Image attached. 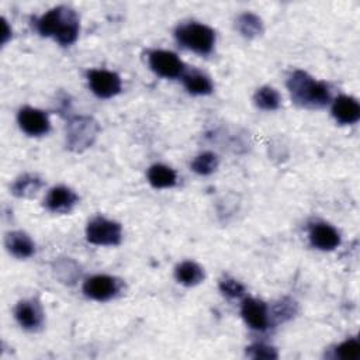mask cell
I'll list each match as a JSON object with an SVG mask.
<instances>
[{
	"instance_id": "cell-1",
	"label": "cell",
	"mask_w": 360,
	"mask_h": 360,
	"mask_svg": "<svg viewBox=\"0 0 360 360\" xmlns=\"http://www.w3.org/2000/svg\"><path fill=\"white\" fill-rule=\"evenodd\" d=\"M79 17L75 10L58 6L37 20V30L42 37H52L60 45H72L79 37Z\"/></svg>"
},
{
	"instance_id": "cell-24",
	"label": "cell",
	"mask_w": 360,
	"mask_h": 360,
	"mask_svg": "<svg viewBox=\"0 0 360 360\" xmlns=\"http://www.w3.org/2000/svg\"><path fill=\"white\" fill-rule=\"evenodd\" d=\"M246 356L255 360H274L278 357V353L274 347L263 345V343H256L249 347H246Z\"/></svg>"
},
{
	"instance_id": "cell-17",
	"label": "cell",
	"mask_w": 360,
	"mask_h": 360,
	"mask_svg": "<svg viewBox=\"0 0 360 360\" xmlns=\"http://www.w3.org/2000/svg\"><path fill=\"white\" fill-rule=\"evenodd\" d=\"M183 84L186 90L194 96H205L214 90L211 79L198 70H191L183 75Z\"/></svg>"
},
{
	"instance_id": "cell-6",
	"label": "cell",
	"mask_w": 360,
	"mask_h": 360,
	"mask_svg": "<svg viewBox=\"0 0 360 360\" xmlns=\"http://www.w3.org/2000/svg\"><path fill=\"white\" fill-rule=\"evenodd\" d=\"M90 90L100 98H111L121 91V77L111 70L93 69L87 73Z\"/></svg>"
},
{
	"instance_id": "cell-21",
	"label": "cell",
	"mask_w": 360,
	"mask_h": 360,
	"mask_svg": "<svg viewBox=\"0 0 360 360\" xmlns=\"http://www.w3.org/2000/svg\"><path fill=\"white\" fill-rule=\"evenodd\" d=\"M42 187V180L35 174H22L11 186V193L15 197H31Z\"/></svg>"
},
{
	"instance_id": "cell-3",
	"label": "cell",
	"mask_w": 360,
	"mask_h": 360,
	"mask_svg": "<svg viewBox=\"0 0 360 360\" xmlns=\"http://www.w3.org/2000/svg\"><path fill=\"white\" fill-rule=\"evenodd\" d=\"M174 37L181 46L200 55H208L215 44L214 30L195 21L180 24L174 31Z\"/></svg>"
},
{
	"instance_id": "cell-5",
	"label": "cell",
	"mask_w": 360,
	"mask_h": 360,
	"mask_svg": "<svg viewBox=\"0 0 360 360\" xmlns=\"http://www.w3.org/2000/svg\"><path fill=\"white\" fill-rule=\"evenodd\" d=\"M86 238L98 246H115L122 239V226L108 218L94 217L86 226Z\"/></svg>"
},
{
	"instance_id": "cell-14",
	"label": "cell",
	"mask_w": 360,
	"mask_h": 360,
	"mask_svg": "<svg viewBox=\"0 0 360 360\" xmlns=\"http://www.w3.org/2000/svg\"><path fill=\"white\" fill-rule=\"evenodd\" d=\"M332 115L342 125L354 124L360 118V105L350 96H339L332 104Z\"/></svg>"
},
{
	"instance_id": "cell-7",
	"label": "cell",
	"mask_w": 360,
	"mask_h": 360,
	"mask_svg": "<svg viewBox=\"0 0 360 360\" xmlns=\"http://www.w3.org/2000/svg\"><path fill=\"white\" fill-rule=\"evenodd\" d=\"M148 62L150 69L166 79H174L183 75L184 72V63L180 60V58L170 52V51H163V49H155L149 52L148 55Z\"/></svg>"
},
{
	"instance_id": "cell-9",
	"label": "cell",
	"mask_w": 360,
	"mask_h": 360,
	"mask_svg": "<svg viewBox=\"0 0 360 360\" xmlns=\"http://www.w3.org/2000/svg\"><path fill=\"white\" fill-rule=\"evenodd\" d=\"M17 121L20 128L30 136H41L48 134L51 122L48 115L34 107H22L18 111Z\"/></svg>"
},
{
	"instance_id": "cell-16",
	"label": "cell",
	"mask_w": 360,
	"mask_h": 360,
	"mask_svg": "<svg viewBox=\"0 0 360 360\" xmlns=\"http://www.w3.org/2000/svg\"><path fill=\"white\" fill-rule=\"evenodd\" d=\"M176 280L187 287L200 284L204 280V270L200 264L193 260H184L174 269Z\"/></svg>"
},
{
	"instance_id": "cell-8",
	"label": "cell",
	"mask_w": 360,
	"mask_h": 360,
	"mask_svg": "<svg viewBox=\"0 0 360 360\" xmlns=\"http://www.w3.org/2000/svg\"><path fill=\"white\" fill-rule=\"evenodd\" d=\"M120 291L118 281L107 274H96L89 277L83 284V292L86 297L94 301H108Z\"/></svg>"
},
{
	"instance_id": "cell-18",
	"label": "cell",
	"mask_w": 360,
	"mask_h": 360,
	"mask_svg": "<svg viewBox=\"0 0 360 360\" xmlns=\"http://www.w3.org/2000/svg\"><path fill=\"white\" fill-rule=\"evenodd\" d=\"M148 181L155 188H169L177 181L176 172L166 165H152L148 169Z\"/></svg>"
},
{
	"instance_id": "cell-4",
	"label": "cell",
	"mask_w": 360,
	"mask_h": 360,
	"mask_svg": "<svg viewBox=\"0 0 360 360\" xmlns=\"http://www.w3.org/2000/svg\"><path fill=\"white\" fill-rule=\"evenodd\" d=\"M100 127L96 120L86 115L72 118L66 127V145L73 152H82L93 145Z\"/></svg>"
},
{
	"instance_id": "cell-27",
	"label": "cell",
	"mask_w": 360,
	"mask_h": 360,
	"mask_svg": "<svg viewBox=\"0 0 360 360\" xmlns=\"http://www.w3.org/2000/svg\"><path fill=\"white\" fill-rule=\"evenodd\" d=\"M11 38V28L8 27V22L3 18V34H1V44H7V41Z\"/></svg>"
},
{
	"instance_id": "cell-15",
	"label": "cell",
	"mask_w": 360,
	"mask_h": 360,
	"mask_svg": "<svg viewBox=\"0 0 360 360\" xmlns=\"http://www.w3.org/2000/svg\"><path fill=\"white\" fill-rule=\"evenodd\" d=\"M4 245L7 250L17 259H28L35 252L32 239L22 231H13L6 233Z\"/></svg>"
},
{
	"instance_id": "cell-22",
	"label": "cell",
	"mask_w": 360,
	"mask_h": 360,
	"mask_svg": "<svg viewBox=\"0 0 360 360\" xmlns=\"http://www.w3.org/2000/svg\"><path fill=\"white\" fill-rule=\"evenodd\" d=\"M217 167H218V158L212 152L200 153L191 162L193 172H195L197 174H201V176H208V174L214 173L217 170Z\"/></svg>"
},
{
	"instance_id": "cell-26",
	"label": "cell",
	"mask_w": 360,
	"mask_h": 360,
	"mask_svg": "<svg viewBox=\"0 0 360 360\" xmlns=\"http://www.w3.org/2000/svg\"><path fill=\"white\" fill-rule=\"evenodd\" d=\"M274 318L277 322H284L290 318L294 316L295 314V302H292L291 300H281V302H278L274 307Z\"/></svg>"
},
{
	"instance_id": "cell-2",
	"label": "cell",
	"mask_w": 360,
	"mask_h": 360,
	"mask_svg": "<svg viewBox=\"0 0 360 360\" xmlns=\"http://www.w3.org/2000/svg\"><path fill=\"white\" fill-rule=\"evenodd\" d=\"M291 100L305 108H321L330 100V91L325 82H319L304 70H295L287 80Z\"/></svg>"
},
{
	"instance_id": "cell-10",
	"label": "cell",
	"mask_w": 360,
	"mask_h": 360,
	"mask_svg": "<svg viewBox=\"0 0 360 360\" xmlns=\"http://www.w3.org/2000/svg\"><path fill=\"white\" fill-rule=\"evenodd\" d=\"M240 315L245 322L256 330H264L270 322L267 305L257 298H245L240 307Z\"/></svg>"
},
{
	"instance_id": "cell-19",
	"label": "cell",
	"mask_w": 360,
	"mask_h": 360,
	"mask_svg": "<svg viewBox=\"0 0 360 360\" xmlns=\"http://www.w3.org/2000/svg\"><path fill=\"white\" fill-rule=\"evenodd\" d=\"M236 30L245 38H255L263 32V21L255 13H242L236 18Z\"/></svg>"
},
{
	"instance_id": "cell-11",
	"label": "cell",
	"mask_w": 360,
	"mask_h": 360,
	"mask_svg": "<svg viewBox=\"0 0 360 360\" xmlns=\"http://www.w3.org/2000/svg\"><path fill=\"white\" fill-rule=\"evenodd\" d=\"M79 197L77 194L66 187V186H56L49 190V193L45 197V207L51 212L56 214H66L72 211V208L77 204Z\"/></svg>"
},
{
	"instance_id": "cell-23",
	"label": "cell",
	"mask_w": 360,
	"mask_h": 360,
	"mask_svg": "<svg viewBox=\"0 0 360 360\" xmlns=\"http://www.w3.org/2000/svg\"><path fill=\"white\" fill-rule=\"evenodd\" d=\"M336 356L342 360H357L360 357V343L352 338L336 347Z\"/></svg>"
},
{
	"instance_id": "cell-20",
	"label": "cell",
	"mask_w": 360,
	"mask_h": 360,
	"mask_svg": "<svg viewBox=\"0 0 360 360\" xmlns=\"http://www.w3.org/2000/svg\"><path fill=\"white\" fill-rule=\"evenodd\" d=\"M253 101H255L256 107H259L260 110L274 111L280 107L281 97H280L278 91L274 87L263 86V87L256 90V93L253 96Z\"/></svg>"
},
{
	"instance_id": "cell-13",
	"label": "cell",
	"mask_w": 360,
	"mask_h": 360,
	"mask_svg": "<svg viewBox=\"0 0 360 360\" xmlns=\"http://www.w3.org/2000/svg\"><path fill=\"white\" fill-rule=\"evenodd\" d=\"M309 240L319 250H333L340 243V235L332 225L318 222L309 229Z\"/></svg>"
},
{
	"instance_id": "cell-25",
	"label": "cell",
	"mask_w": 360,
	"mask_h": 360,
	"mask_svg": "<svg viewBox=\"0 0 360 360\" xmlns=\"http://www.w3.org/2000/svg\"><path fill=\"white\" fill-rule=\"evenodd\" d=\"M219 290L224 295L229 298H239L245 294V287L240 281L232 278V277H225L219 283Z\"/></svg>"
},
{
	"instance_id": "cell-12",
	"label": "cell",
	"mask_w": 360,
	"mask_h": 360,
	"mask_svg": "<svg viewBox=\"0 0 360 360\" xmlns=\"http://www.w3.org/2000/svg\"><path fill=\"white\" fill-rule=\"evenodd\" d=\"M14 316L17 322L28 330L38 329L44 322V312L35 300H22L15 305Z\"/></svg>"
}]
</instances>
